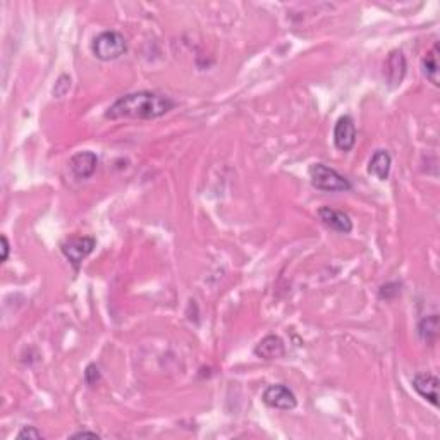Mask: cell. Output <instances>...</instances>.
Returning <instances> with one entry per match:
<instances>
[{
	"instance_id": "7",
	"label": "cell",
	"mask_w": 440,
	"mask_h": 440,
	"mask_svg": "<svg viewBox=\"0 0 440 440\" xmlns=\"http://www.w3.org/2000/svg\"><path fill=\"white\" fill-rule=\"evenodd\" d=\"M406 57H404L401 50L391 52L386 61V79L391 88H398L401 85L404 81V76H406Z\"/></svg>"
},
{
	"instance_id": "14",
	"label": "cell",
	"mask_w": 440,
	"mask_h": 440,
	"mask_svg": "<svg viewBox=\"0 0 440 440\" xmlns=\"http://www.w3.org/2000/svg\"><path fill=\"white\" fill-rule=\"evenodd\" d=\"M418 334L425 343L428 344L434 343L439 335V316L430 315L427 316V319H423L418 325Z\"/></svg>"
},
{
	"instance_id": "2",
	"label": "cell",
	"mask_w": 440,
	"mask_h": 440,
	"mask_svg": "<svg viewBox=\"0 0 440 440\" xmlns=\"http://www.w3.org/2000/svg\"><path fill=\"white\" fill-rule=\"evenodd\" d=\"M308 172H310L311 186L319 189V191L343 193L351 189V182L343 174H339L335 169L328 167V165L313 164Z\"/></svg>"
},
{
	"instance_id": "4",
	"label": "cell",
	"mask_w": 440,
	"mask_h": 440,
	"mask_svg": "<svg viewBox=\"0 0 440 440\" xmlns=\"http://www.w3.org/2000/svg\"><path fill=\"white\" fill-rule=\"evenodd\" d=\"M95 246H97V241H95L93 237L78 236L67 239L61 248L66 258L69 260V263L74 267V270H79V265L83 263V260H85L91 251H93Z\"/></svg>"
},
{
	"instance_id": "1",
	"label": "cell",
	"mask_w": 440,
	"mask_h": 440,
	"mask_svg": "<svg viewBox=\"0 0 440 440\" xmlns=\"http://www.w3.org/2000/svg\"><path fill=\"white\" fill-rule=\"evenodd\" d=\"M176 107V102L167 95L157 93V91H134L124 97L117 98L112 105L107 109L105 117L117 121V119H140V121H150L169 114Z\"/></svg>"
},
{
	"instance_id": "10",
	"label": "cell",
	"mask_w": 440,
	"mask_h": 440,
	"mask_svg": "<svg viewBox=\"0 0 440 440\" xmlns=\"http://www.w3.org/2000/svg\"><path fill=\"white\" fill-rule=\"evenodd\" d=\"M98 157L93 152H79L69 160V167L78 179H88L95 174Z\"/></svg>"
},
{
	"instance_id": "19",
	"label": "cell",
	"mask_w": 440,
	"mask_h": 440,
	"mask_svg": "<svg viewBox=\"0 0 440 440\" xmlns=\"http://www.w3.org/2000/svg\"><path fill=\"white\" fill-rule=\"evenodd\" d=\"M85 437H91V439H100V435L97 432H88V430H81L78 434L73 435V439H85Z\"/></svg>"
},
{
	"instance_id": "5",
	"label": "cell",
	"mask_w": 440,
	"mask_h": 440,
	"mask_svg": "<svg viewBox=\"0 0 440 440\" xmlns=\"http://www.w3.org/2000/svg\"><path fill=\"white\" fill-rule=\"evenodd\" d=\"M261 399H263V403L267 404L268 408H273V410L291 411L298 406V399H296L295 392L289 387L280 386V383L265 388L263 398Z\"/></svg>"
},
{
	"instance_id": "3",
	"label": "cell",
	"mask_w": 440,
	"mask_h": 440,
	"mask_svg": "<svg viewBox=\"0 0 440 440\" xmlns=\"http://www.w3.org/2000/svg\"><path fill=\"white\" fill-rule=\"evenodd\" d=\"M91 52L98 61L110 62L128 52V43L119 31H104L95 37L91 43Z\"/></svg>"
},
{
	"instance_id": "6",
	"label": "cell",
	"mask_w": 440,
	"mask_h": 440,
	"mask_svg": "<svg viewBox=\"0 0 440 440\" xmlns=\"http://www.w3.org/2000/svg\"><path fill=\"white\" fill-rule=\"evenodd\" d=\"M334 143L340 152H350L356 143V126L351 116L339 117L334 128Z\"/></svg>"
},
{
	"instance_id": "18",
	"label": "cell",
	"mask_w": 440,
	"mask_h": 440,
	"mask_svg": "<svg viewBox=\"0 0 440 440\" xmlns=\"http://www.w3.org/2000/svg\"><path fill=\"white\" fill-rule=\"evenodd\" d=\"M0 241H2V261H7V258H9L11 244H9V241H7L6 236L0 237Z\"/></svg>"
},
{
	"instance_id": "12",
	"label": "cell",
	"mask_w": 440,
	"mask_h": 440,
	"mask_svg": "<svg viewBox=\"0 0 440 440\" xmlns=\"http://www.w3.org/2000/svg\"><path fill=\"white\" fill-rule=\"evenodd\" d=\"M391 167H392V157L387 150H376L374 157L370 158V164H368V172L371 176H375L379 181H387L391 176Z\"/></svg>"
},
{
	"instance_id": "16",
	"label": "cell",
	"mask_w": 440,
	"mask_h": 440,
	"mask_svg": "<svg viewBox=\"0 0 440 440\" xmlns=\"http://www.w3.org/2000/svg\"><path fill=\"white\" fill-rule=\"evenodd\" d=\"M100 380H102V374H100V370H98L97 364H88L85 371V382L88 383L90 387H95L97 383H100Z\"/></svg>"
},
{
	"instance_id": "11",
	"label": "cell",
	"mask_w": 440,
	"mask_h": 440,
	"mask_svg": "<svg viewBox=\"0 0 440 440\" xmlns=\"http://www.w3.org/2000/svg\"><path fill=\"white\" fill-rule=\"evenodd\" d=\"M255 355L261 359H267V362H272V359H279L285 355V347L283 339L279 335H267L256 344L255 347Z\"/></svg>"
},
{
	"instance_id": "9",
	"label": "cell",
	"mask_w": 440,
	"mask_h": 440,
	"mask_svg": "<svg viewBox=\"0 0 440 440\" xmlns=\"http://www.w3.org/2000/svg\"><path fill=\"white\" fill-rule=\"evenodd\" d=\"M413 388L428 403L439 406V379L432 374H418L413 379Z\"/></svg>"
},
{
	"instance_id": "17",
	"label": "cell",
	"mask_w": 440,
	"mask_h": 440,
	"mask_svg": "<svg viewBox=\"0 0 440 440\" xmlns=\"http://www.w3.org/2000/svg\"><path fill=\"white\" fill-rule=\"evenodd\" d=\"M18 439H42V432H38L35 427H25L18 434Z\"/></svg>"
},
{
	"instance_id": "15",
	"label": "cell",
	"mask_w": 440,
	"mask_h": 440,
	"mask_svg": "<svg viewBox=\"0 0 440 440\" xmlns=\"http://www.w3.org/2000/svg\"><path fill=\"white\" fill-rule=\"evenodd\" d=\"M69 88H71V78L67 76V74H62V76L59 78V81L55 83V86H54V90H52L54 97L55 98L66 97L67 91H69Z\"/></svg>"
},
{
	"instance_id": "13",
	"label": "cell",
	"mask_w": 440,
	"mask_h": 440,
	"mask_svg": "<svg viewBox=\"0 0 440 440\" xmlns=\"http://www.w3.org/2000/svg\"><path fill=\"white\" fill-rule=\"evenodd\" d=\"M423 73H425V76L428 81L432 83L434 86H439V45H434L432 47L430 52H427L425 57H423Z\"/></svg>"
},
{
	"instance_id": "8",
	"label": "cell",
	"mask_w": 440,
	"mask_h": 440,
	"mask_svg": "<svg viewBox=\"0 0 440 440\" xmlns=\"http://www.w3.org/2000/svg\"><path fill=\"white\" fill-rule=\"evenodd\" d=\"M319 217L327 227H331L332 231L340 232V234H350L352 231V220L350 215L340 210L331 208V207H322L319 208Z\"/></svg>"
}]
</instances>
